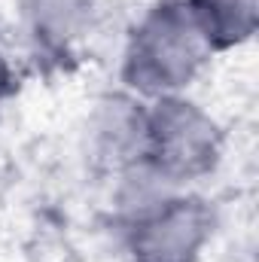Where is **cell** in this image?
<instances>
[{"instance_id": "1", "label": "cell", "mask_w": 259, "mask_h": 262, "mask_svg": "<svg viewBox=\"0 0 259 262\" xmlns=\"http://www.w3.org/2000/svg\"><path fill=\"white\" fill-rule=\"evenodd\" d=\"M207 55L210 49L195 28L186 0H162L131 31L122 79L134 95L153 101L180 95Z\"/></svg>"}, {"instance_id": "2", "label": "cell", "mask_w": 259, "mask_h": 262, "mask_svg": "<svg viewBox=\"0 0 259 262\" xmlns=\"http://www.w3.org/2000/svg\"><path fill=\"white\" fill-rule=\"evenodd\" d=\"M220 156L223 131L198 104L180 95H168L146 107L143 165L171 186L210 174Z\"/></svg>"}, {"instance_id": "3", "label": "cell", "mask_w": 259, "mask_h": 262, "mask_svg": "<svg viewBox=\"0 0 259 262\" xmlns=\"http://www.w3.org/2000/svg\"><path fill=\"white\" fill-rule=\"evenodd\" d=\"M213 210L192 195H165L125 213L131 262H195L213 235Z\"/></svg>"}, {"instance_id": "4", "label": "cell", "mask_w": 259, "mask_h": 262, "mask_svg": "<svg viewBox=\"0 0 259 262\" xmlns=\"http://www.w3.org/2000/svg\"><path fill=\"white\" fill-rule=\"evenodd\" d=\"M92 146L95 159L119 174L140 165L146 149V107L131 95L107 98L92 122Z\"/></svg>"}, {"instance_id": "5", "label": "cell", "mask_w": 259, "mask_h": 262, "mask_svg": "<svg viewBox=\"0 0 259 262\" xmlns=\"http://www.w3.org/2000/svg\"><path fill=\"white\" fill-rule=\"evenodd\" d=\"M186 9L210 52L232 49L256 31V0H186Z\"/></svg>"}, {"instance_id": "6", "label": "cell", "mask_w": 259, "mask_h": 262, "mask_svg": "<svg viewBox=\"0 0 259 262\" xmlns=\"http://www.w3.org/2000/svg\"><path fill=\"white\" fill-rule=\"evenodd\" d=\"M95 0H28V21L37 46L49 55H64L89 25Z\"/></svg>"}, {"instance_id": "7", "label": "cell", "mask_w": 259, "mask_h": 262, "mask_svg": "<svg viewBox=\"0 0 259 262\" xmlns=\"http://www.w3.org/2000/svg\"><path fill=\"white\" fill-rule=\"evenodd\" d=\"M9 89H12V76H9V64H6V58L0 55V104H3V98L9 95Z\"/></svg>"}]
</instances>
